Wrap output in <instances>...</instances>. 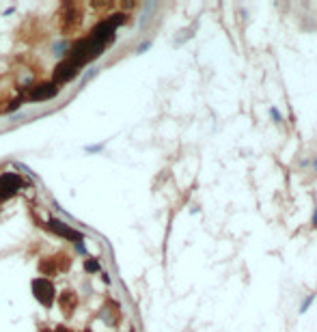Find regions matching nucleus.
Instances as JSON below:
<instances>
[{
  "label": "nucleus",
  "mask_w": 317,
  "mask_h": 332,
  "mask_svg": "<svg viewBox=\"0 0 317 332\" xmlns=\"http://www.w3.org/2000/svg\"><path fill=\"white\" fill-rule=\"evenodd\" d=\"M313 226H317V205H315V216H313Z\"/></svg>",
  "instance_id": "f8f14e48"
},
{
  "label": "nucleus",
  "mask_w": 317,
  "mask_h": 332,
  "mask_svg": "<svg viewBox=\"0 0 317 332\" xmlns=\"http://www.w3.org/2000/svg\"><path fill=\"white\" fill-rule=\"evenodd\" d=\"M78 74H80L78 65H75L74 60L65 58V60H60L56 67H54L52 78H54V84H60V82H69V80H74Z\"/></svg>",
  "instance_id": "7ed1b4c3"
},
{
  "label": "nucleus",
  "mask_w": 317,
  "mask_h": 332,
  "mask_svg": "<svg viewBox=\"0 0 317 332\" xmlns=\"http://www.w3.org/2000/svg\"><path fill=\"white\" fill-rule=\"evenodd\" d=\"M48 226H50V231H54L56 235H60V238L72 240V241H75V244H82V241H84V235H82V233H78L75 229H72L69 224H65L63 220L52 218V220L48 222Z\"/></svg>",
  "instance_id": "39448f33"
},
{
  "label": "nucleus",
  "mask_w": 317,
  "mask_h": 332,
  "mask_svg": "<svg viewBox=\"0 0 317 332\" xmlns=\"http://www.w3.org/2000/svg\"><path fill=\"white\" fill-rule=\"evenodd\" d=\"M41 332H52V330H41Z\"/></svg>",
  "instance_id": "ddd939ff"
},
{
  "label": "nucleus",
  "mask_w": 317,
  "mask_h": 332,
  "mask_svg": "<svg viewBox=\"0 0 317 332\" xmlns=\"http://www.w3.org/2000/svg\"><path fill=\"white\" fill-rule=\"evenodd\" d=\"M54 332H72V330H67V328H65V326H58V328L54 330Z\"/></svg>",
  "instance_id": "9b49d317"
},
{
  "label": "nucleus",
  "mask_w": 317,
  "mask_h": 332,
  "mask_svg": "<svg viewBox=\"0 0 317 332\" xmlns=\"http://www.w3.org/2000/svg\"><path fill=\"white\" fill-rule=\"evenodd\" d=\"M313 300H315V294H311L309 298H306V302H302V306H300V313H304V311L309 309L311 304H313Z\"/></svg>",
  "instance_id": "1a4fd4ad"
},
{
  "label": "nucleus",
  "mask_w": 317,
  "mask_h": 332,
  "mask_svg": "<svg viewBox=\"0 0 317 332\" xmlns=\"http://www.w3.org/2000/svg\"><path fill=\"white\" fill-rule=\"evenodd\" d=\"M58 304H60V309H63L65 315H72L75 311V306H78V295H75V291H72V289L63 291L60 298H58Z\"/></svg>",
  "instance_id": "0eeeda50"
},
{
  "label": "nucleus",
  "mask_w": 317,
  "mask_h": 332,
  "mask_svg": "<svg viewBox=\"0 0 317 332\" xmlns=\"http://www.w3.org/2000/svg\"><path fill=\"white\" fill-rule=\"evenodd\" d=\"M102 45L95 43L93 39H80V41H75L72 45V50H69V60H74L78 67H82V65L91 63L93 58H97L99 54H102Z\"/></svg>",
  "instance_id": "f257e3e1"
},
{
  "label": "nucleus",
  "mask_w": 317,
  "mask_h": 332,
  "mask_svg": "<svg viewBox=\"0 0 317 332\" xmlns=\"http://www.w3.org/2000/svg\"><path fill=\"white\" fill-rule=\"evenodd\" d=\"M84 268H87L89 272H97L99 270V263L95 259H87V261H84Z\"/></svg>",
  "instance_id": "6e6552de"
},
{
  "label": "nucleus",
  "mask_w": 317,
  "mask_h": 332,
  "mask_svg": "<svg viewBox=\"0 0 317 332\" xmlns=\"http://www.w3.org/2000/svg\"><path fill=\"white\" fill-rule=\"evenodd\" d=\"M33 295L37 298L39 304H43L45 309L54 304V298H56V289H54L52 280L48 278H35L33 280Z\"/></svg>",
  "instance_id": "f03ea898"
},
{
  "label": "nucleus",
  "mask_w": 317,
  "mask_h": 332,
  "mask_svg": "<svg viewBox=\"0 0 317 332\" xmlns=\"http://www.w3.org/2000/svg\"><path fill=\"white\" fill-rule=\"evenodd\" d=\"M270 112H272V117H274L276 121H283V117H280V112H279V110H276V108H272Z\"/></svg>",
  "instance_id": "9d476101"
},
{
  "label": "nucleus",
  "mask_w": 317,
  "mask_h": 332,
  "mask_svg": "<svg viewBox=\"0 0 317 332\" xmlns=\"http://www.w3.org/2000/svg\"><path fill=\"white\" fill-rule=\"evenodd\" d=\"M58 95V87L54 82H43L39 84V87L33 89V93H30V99L33 102H45V99H52Z\"/></svg>",
  "instance_id": "423d86ee"
},
{
  "label": "nucleus",
  "mask_w": 317,
  "mask_h": 332,
  "mask_svg": "<svg viewBox=\"0 0 317 332\" xmlns=\"http://www.w3.org/2000/svg\"><path fill=\"white\" fill-rule=\"evenodd\" d=\"M22 185H24V181L18 173H4L2 177H0V199L2 201L11 199Z\"/></svg>",
  "instance_id": "20e7f679"
}]
</instances>
